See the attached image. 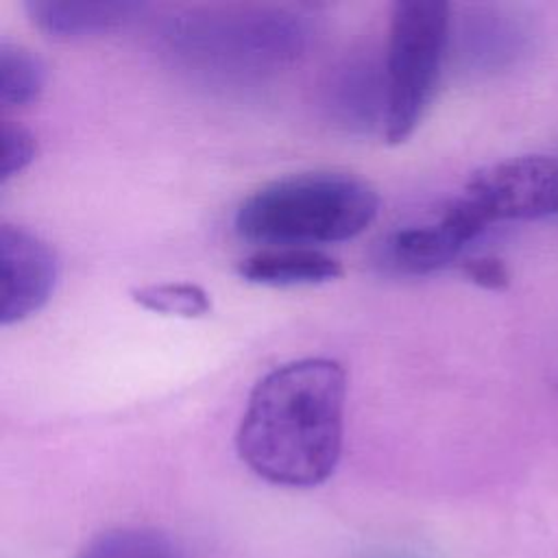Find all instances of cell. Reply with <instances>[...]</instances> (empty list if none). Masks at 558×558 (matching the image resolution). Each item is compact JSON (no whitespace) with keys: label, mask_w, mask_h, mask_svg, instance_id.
<instances>
[{"label":"cell","mask_w":558,"mask_h":558,"mask_svg":"<svg viewBox=\"0 0 558 558\" xmlns=\"http://www.w3.org/2000/svg\"><path fill=\"white\" fill-rule=\"evenodd\" d=\"M347 373L329 357H305L266 373L251 390L235 447L262 480L310 488L338 466Z\"/></svg>","instance_id":"1"},{"label":"cell","mask_w":558,"mask_h":558,"mask_svg":"<svg viewBox=\"0 0 558 558\" xmlns=\"http://www.w3.org/2000/svg\"><path fill=\"white\" fill-rule=\"evenodd\" d=\"M76 558H185V554L159 530L116 527L94 536Z\"/></svg>","instance_id":"12"},{"label":"cell","mask_w":558,"mask_h":558,"mask_svg":"<svg viewBox=\"0 0 558 558\" xmlns=\"http://www.w3.org/2000/svg\"><path fill=\"white\" fill-rule=\"evenodd\" d=\"M466 244L458 229L440 214L434 222L392 231L379 244L377 262L401 275H427L453 262Z\"/></svg>","instance_id":"8"},{"label":"cell","mask_w":558,"mask_h":558,"mask_svg":"<svg viewBox=\"0 0 558 558\" xmlns=\"http://www.w3.org/2000/svg\"><path fill=\"white\" fill-rule=\"evenodd\" d=\"M238 275L248 283L292 288L327 283L342 275V266L318 248H264L238 262Z\"/></svg>","instance_id":"10"},{"label":"cell","mask_w":558,"mask_h":558,"mask_svg":"<svg viewBox=\"0 0 558 558\" xmlns=\"http://www.w3.org/2000/svg\"><path fill=\"white\" fill-rule=\"evenodd\" d=\"M327 109L347 129L371 131L386 126L388 89L384 68L371 61H349L327 87Z\"/></svg>","instance_id":"9"},{"label":"cell","mask_w":558,"mask_h":558,"mask_svg":"<svg viewBox=\"0 0 558 558\" xmlns=\"http://www.w3.org/2000/svg\"><path fill=\"white\" fill-rule=\"evenodd\" d=\"M464 196L488 225L556 216L558 159L523 155L490 163L469 179Z\"/></svg>","instance_id":"5"},{"label":"cell","mask_w":558,"mask_h":558,"mask_svg":"<svg viewBox=\"0 0 558 558\" xmlns=\"http://www.w3.org/2000/svg\"><path fill=\"white\" fill-rule=\"evenodd\" d=\"M37 155V142L28 129L4 120L2 124V166H0V181L7 183L9 179L24 172Z\"/></svg>","instance_id":"14"},{"label":"cell","mask_w":558,"mask_h":558,"mask_svg":"<svg viewBox=\"0 0 558 558\" xmlns=\"http://www.w3.org/2000/svg\"><path fill=\"white\" fill-rule=\"evenodd\" d=\"M379 196L342 172L277 179L248 194L235 211V231L268 248H316L360 235L377 216Z\"/></svg>","instance_id":"2"},{"label":"cell","mask_w":558,"mask_h":558,"mask_svg":"<svg viewBox=\"0 0 558 558\" xmlns=\"http://www.w3.org/2000/svg\"><path fill=\"white\" fill-rule=\"evenodd\" d=\"M462 272L469 281L486 290H506L510 286V272L497 257H473L462 264Z\"/></svg>","instance_id":"15"},{"label":"cell","mask_w":558,"mask_h":558,"mask_svg":"<svg viewBox=\"0 0 558 558\" xmlns=\"http://www.w3.org/2000/svg\"><path fill=\"white\" fill-rule=\"evenodd\" d=\"M2 305L0 323L15 325L39 312L54 292L59 279V257L37 233L17 227H0Z\"/></svg>","instance_id":"6"},{"label":"cell","mask_w":558,"mask_h":558,"mask_svg":"<svg viewBox=\"0 0 558 558\" xmlns=\"http://www.w3.org/2000/svg\"><path fill=\"white\" fill-rule=\"evenodd\" d=\"M172 54L205 72L259 74L301 54L307 26L288 11H240L187 15L163 33Z\"/></svg>","instance_id":"3"},{"label":"cell","mask_w":558,"mask_h":558,"mask_svg":"<svg viewBox=\"0 0 558 558\" xmlns=\"http://www.w3.org/2000/svg\"><path fill=\"white\" fill-rule=\"evenodd\" d=\"M24 9L28 20L48 37L83 39L131 24L142 15L144 4L131 0H28Z\"/></svg>","instance_id":"7"},{"label":"cell","mask_w":558,"mask_h":558,"mask_svg":"<svg viewBox=\"0 0 558 558\" xmlns=\"http://www.w3.org/2000/svg\"><path fill=\"white\" fill-rule=\"evenodd\" d=\"M451 11L442 0H397L390 11L386 50L388 111L384 137L405 142L423 120L445 63Z\"/></svg>","instance_id":"4"},{"label":"cell","mask_w":558,"mask_h":558,"mask_svg":"<svg viewBox=\"0 0 558 558\" xmlns=\"http://www.w3.org/2000/svg\"><path fill=\"white\" fill-rule=\"evenodd\" d=\"M131 299L150 312L198 318L211 310L209 294L190 281H168V283H148L131 290Z\"/></svg>","instance_id":"13"},{"label":"cell","mask_w":558,"mask_h":558,"mask_svg":"<svg viewBox=\"0 0 558 558\" xmlns=\"http://www.w3.org/2000/svg\"><path fill=\"white\" fill-rule=\"evenodd\" d=\"M46 85L44 61L26 46L0 41V105L20 109L35 102Z\"/></svg>","instance_id":"11"}]
</instances>
